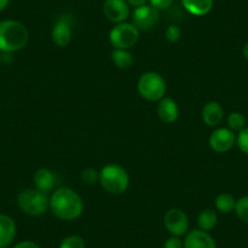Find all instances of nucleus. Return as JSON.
I'll list each match as a JSON object with an SVG mask.
<instances>
[{
  "instance_id": "f257e3e1",
  "label": "nucleus",
  "mask_w": 248,
  "mask_h": 248,
  "mask_svg": "<svg viewBox=\"0 0 248 248\" xmlns=\"http://www.w3.org/2000/svg\"><path fill=\"white\" fill-rule=\"evenodd\" d=\"M49 208L60 220L72 221L82 216L84 202L80 195L71 187H59L49 197Z\"/></svg>"
},
{
  "instance_id": "f03ea898",
  "label": "nucleus",
  "mask_w": 248,
  "mask_h": 248,
  "mask_svg": "<svg viewBox=\"0 0 248 248\" xmlns=\"http://www.w3.org/2000/svg\"><path fill=\"white\" fill-rule=\"evenodd\" d=\"M30 32L22 22L16 20L0 21V51L4 54L18 51L27 45Z\"/></svg>"
},
{
  "instance_id": "7ed1b4c3",
  "label": "nucleus",
  "mask_w": 248,
  "mask_h": 248,
  "mask_svg": "<svg viewBox=\"0 0 248 248\" xmlns=\"http://www.w3.org/2000/svg\"><path fill=\"white\" fill-rule=\"evenodd\" d=\"M100 185L111 195H122L127 191L130 184V176L127 169L117 163H109L100 170Z\"/></svg>"
},
{
  "instance_id": "20e7f679",
  "label": "nucleus",
  "mask_w": 248,
  "mask_h": 248,
  "mask_svg": "<svg viewBox=\"0 0 248 248\" xmlns=\"http://www.w3.org/2000/svg\"><path fill=\"white\" fill-rule=\"evenodd\" d=\"M166 92V80L159 73L149 71L142 73L138 79V93L146 101L158 102L159 100L163 99Z\"/></svg>"
},
{
  "instance_id": "39448f33",
  "label": "nucleus",
  "mask_w": 248,
  "mask_h": 248,
  "mask_svg": "<svg viewBox=\"0 0 248 248\" xmlns=\"http://www.w3.org/2000/svg\"><path fill=\"white\" fill-rule=\"evenodd\" d=\"M17 206L27 216L39 217L49 209V197L35 187L25 189L18 194Z\"/></svg>"
},
{
  "instance_id": "423d86ee",
  "label": "nucleus",
  "mask_w": 248,
  "mask_h": 248,
  "mask_svg": "<svg viewBox=\"0 0 248 248\" xmlns=\"http://www.w3.org/2000/svg\"><path fill=\"white\" fill-rule=\"evenodd\" d=\"M140 38V31L130 22L114 25L109 31L108 39L113 49H128L134 46Z\"/></svg>"
},
{
  "instance_id": "0eeeda50",
  "label": "nucleus",
  "mask_w": 248,
  "mask_h": 248,
  "mask_svg": "<svg viewBox=\"0 0 248 248\" xmlns=\"http://www.w3.org/2000/svg\"><path fill=\"white\" fill-rule=\"evenodd\" d=\"M161 11L155 9L150 4H145V5L138 6L133 11V25L140 31V32H149V31L154 30L159 22V17H161Z\"/></svg>"
},
{
  "instance_id": "6e6552de",
  "label": "nucleus",
  "mask_w": 248,
  "mask_h": 248,
  "mask_svg": "<svg viewBox=\"0 0 248 248\" xmlns=\"http://www.w3.org/2000/svg\"><path fill=\"white\" fill-rule=\"evenodd\" d=\"M164 228L167 229L170 236H185L189 232L190 221L189 217L180 208H170L166 212L163 218Z\"/></svg>"
},
{
  "instance_id": "1a4fd4ad",
  "label": "nucleus",
  "mask_w": 248,
  "mask_h": 248,
  "mask_svg": "<svg viewBox=\"0 0 248 248\" xmlns=\"http://www.w3.org/2000/svg\"><path fill=\"white\" fill-rule=\"evenodd\" d=\"M208 144L217 154H225L236 145V134L229 128H217L209 137Z\"/></svg>"
},
{
  "instance_id": "9d476101",
  "label": "nucleus",
  "mask_w": 248,
  "mask_h": 248,
  "mask_svg": "<svg viewBox=\"0 0 248 248\" xmlns=\"http://www.w3.org/2000/svg\"><path fill=\"white\" fill-rule=\"evenodd\" d=\"M72 18L68 15H62L57 18L51 30V39L56 46L65 47L72 40Z\"/></svg>"
},
{
  "instance_id": "9b49d317",
  "label": "nucleus",
  "mask_w": 248,
  "mask_h": 248,
  "mask_svg": "<svg viewBox=\"0 0 248 248\" xmlns=\"http://www.w3.org/2000/svg\"><path fill=\"white\" fill-rule=\"evenodd\" d=\"M104 14L109 22H125L130 15V8L127 0H105Z\"/></svg>"
},
{
  "instance_id": "f8f14e48",
  "label": "nucleus",
  "mask_w": 248,
  "mask_h": 248,
  "mask_svg": "<svg viewBox=\"0 0 248 248\" xmlns=\"http://www.w3.org/2000/svg\"><path fill=\"white\" fill-rule=\"evenodd\" d=\"M184 248H217V243L209 232L194 229L185 235Z\"/></svg>"
},
{
  "instance_id": "ddd939ff",
  "label": "nucleus",
  "mask_w": 248,
  "mask_h": 248,
  "mask_svg": "<svg viewBox=\"0 0 248 248\" xmlns=\"http://www.w3.org/2000/svg\"><path fill=\"white\" fill-rule=\"evenodd\" d=\"M17 235L16 223L10 216L0 214V248H9L15 242Z\"/></svg>"
},
{
  "instance_id": "4468645a",
  "label": "nucleus",
  "mask_w": 248,
  "mask_h": 248,
  "mask_svg": "<svg viewBox=\"0 0 248 248\" xmlns=\"http://www.w3.org/2000/svg\"><path fill=\"white\" fill-rule=\"evenodd\" d=\"M179 112L180 111H179L178 104L171 97L164 96L163 99L159 100L157 105V114L163 123H174L178 119Z\"/></svg>"
},
{
  "instance_id": "2eb2a0df",
  "label": "nucleus",
  "mask_w": 248,
  "mask_h": 248,
  "mask_svg": "<svg viewBox=\"0 0 248 248\" xmlns=\"http://www.w3.org/2000/svg\"><path fill=\"white\" fill-rule=\"evenodd\" d=\"M33 183H34L35 189L39 190L43 194H51L56 185V176L54 171L47 168L38 169L33 176Z\"/></svg>"
},
{
  "instance_id": "dca6fc26",
  "label": "nucleus",
  "mask_w": 248,
  "mask_h": 248,
  "mask_svg": "<svg viewBox=\"0 0 248 248\" xmlns=\"http://www.w3.org/2000/svg\"><path fill=\"white\" fill-rule=\"evenodd\" d=\"M201 116L206 125L212 128L218 127L224 118L223 106L218 101H208L202 107Z\"/></svg>"
},
{
  "instance_id": "f3484780",
  "label": "nucleus",
  "mask_w": 248,
  "mask_h": 248,
  "mask_svg": "<svg viewBox=\"0 0 248 248\" xmlns=\"http://www.w3.org/2000/svg\"><path fill=\"white\" fill-rule=\"evenodd\" d=\"M184 9L194 16H204L211 13L213 0H181Z\"/></svg>"
},
{
  "instance_id": "a211bd4d",
  "label": "nucleus",
  "mask_w": 248,
  "mask_h": 248,
  "mask_svg": "<svg viewBox=\"0 0 248 248\" xmlns=\"http://www.w3.org/2000/svg\"><path fill=\"white\" fill-rule=\"evenodd\" d=\"M217 224H218V214L212 208L204 209L197 217V225H199V229L207 231V232L213 230L217 226Z\"/></svg>"
},
{
  "instance_id": "6ab92c4d",
  "label": "nucleus",
  "mask_w": 248,
  "mask_h": 248,
  "mask_svg": "<svg viewBox=\"0 0 248 248\" xmlns=\"http://www.w3.org/2000/svg\"><path fill=\"white\" fill-rule=\"evenodd\" d=\"M111 59L114 65L121 70H127L134 62V57L128 49H113L111 52Z\"/></svg>"
},
{
  "instance_id": "aec40b11",
  "label": "nucleus",
  "mask_w": 248,
  "mask_h": 248,
  "mask_svg": "<svg viewBox=\"0 0 248 248\" xmlns=\"http://www.w3.org/2000/svg\"><path fill=\"white\" fill-rule=\"evenodd\" d=\"M235 204L236 200L232 195L228 194V192H221L214 200V206L216 209L220 213H231L232 211H235Z\"/></svg>"
},
{
  "instance_id": "412c9836",
  "label": "nucleus",
  "mask_w": 248,
  "mask_h": 248,
  "mask_svg": "<svg viewBox=\"0 0 248 248\" xmlns=\"http://www.w3.org/2000/svg\"><path fill=\"white\" fill-rule=\"evenodd\" d=\"M226 122H228V128L232 130L233 133L241 132L243 128L247 127L246 125V117L241 112H231L228 116Z\"/></svg>"
},
{
  "instance_id": "4be33fe9",
  "label": "nucleus",
  "mask_w": 248,
  "mask_h": 248,
  "mask_svg": "<svg viewBox=\"0 0 248 248\" xmlns=\"http://www.w3.org/2000/svg\"><path fill=\"white\" fill-rule=\"evenodd\" d=\"M235 213L242 223L248 224V196H242L236 200Z\"/></svg>"
},
{
  "instance_id": "5701e85b",
  "label": "nucleus",
  "mask_w": 248,
  "mask_h": 248,
  "mask_svg": "<svg viewBox=\"0 0 248 248\" xmlns=\"http://www.w3.org/2000/svg\"><path fill=\"white\" fill-rule=\"evenodd\" d=\"M59 248H87V245L82 236L70 235L61 241Z\"/></svg>"
},
{
  "instance_id": "b1692460",
  "label": "nucleus",
  "mask_w": 248,
  "mask_h": 248,
  "mask_svg": "<svg viewBox=\"0 0 248 248\" xmlns=\"http://www.w3.org/2000/svg\"><path fill=\"white\" fill-rule=\"evenodd\" d=\"M80 179L87 185H93L95 183H99L100 170H96L95 168H84L82 173H80Z\"/></svg>"
},
{
  "instance_id": "393cba45",
  "label": "nucleus",
  "mask_w": 248,
  "mask_h": 248,
  "mask_svg": "<svg viewBox=\"0 0 248 248\" xmlns=\"http://www.w3.org/2000/svg\"><path fill=\"white\" fill-rule=\"evenodd\" d=\"M236 145L241 152L248 156V127L243 128L241 132L237 133L236 135Z\"/></svg>"
},
{
  "instance_id": "a878e982",
  "label": "nucleus",
  "mask_w": 248,
  "mask_h": 248,
  "mask_svg": "<svg viewBox=\"0 0 248 248\" xmlns=\"http://www.w3.org/2000/svg\"><path fill=\"white\" fill-rule=\"evenodd\" d=\"M181 38V30L179 28V26L176 25H170L166 30V39L169 43H176L179 42Z\"/></svg>"
},
{
  "instance_id": "bb28decb",
  "label": "nucleus",
  "mask_w": 248,
  "mask_h": 248,
  "mask_svg": "<svg viewBox=\"0 0 248 248\" xmlns=\"http://www.w3.org/2000/svg\"><path fill=\"white\" fill-rule=\"evenodd\" d=\"M149 3L158 11H164L173 5L174 0H149Z\"/></svg>"
},
{
  "instance_id": "cd10ccee",
  "label": "nucleus",
  "mask_w": 248,
  "mask_h": 248,
  "mask_svg": "<svg viewBox=\"0 0 248 248\" xmlns=\"http://www.w3.org/2000/svg\"><path fill=\"white\" fill-rule=\"evenodd\" d=\"M163 248H184V241L178 236H170L164 241Z\"/></svg>"
},
{
  "instance_id": "c85d7f7f",
  "label": "nucleus",
  "mask_w": 248,
  "mask_h": 248,
  "mask_svg": "<svg viewBox=\"0 0 248 248\" xmlns=\"http://www.w3.org/2000/svg\"><path fill=\"white\" fill-rule=\"evenodd\" d=\"M13 248H40V246L38 245L34 241H21V242H17L16 245H14Z\"/></svg>"
},
{
  "instance_id": "c756f323",
  "label": "nucleus",
  "mask_w": 248,
  "mask_h": 248,
  "mask_svg": "<svg viewBox=\"0 0 248 248\" xmlns=\"http://www.w3.org/2000/svg\"><path fill=\"white\" fill-rule=\"evenodd\" d=\"M127 1L129 5L134 6V8H138V6L145 5V4H146L149 0H127Z\"/></svg>"
},
{
  "instance_id": "7c9ffc66",
  "label": "nucleus",
  "mask_w": 248,
  "mask_h": 248,
  "mask_svg": "<svg viewBox=\"0 0 248 248\" xmlns=\"http://www.w3.org/2000/svg\"><path fill=\"white\" fill-rule=\"evenodd\" d=\"M9 3H10V0H0V13L8 8Z\"/></svg>"
},
{
  "instance_id": "2f4dec72",
  "label": "nucleus",
  "mask_w": 248,
  "mask_h": 248,
  "mask_svg": "<svg viewBox=\"0 0 248 248\" xmlns=\"http://www.w3.org/2000/svg\"><path fill=\"white\" fill-rule=\"evenodd\" d=\"M242 54H243V57H245V59L247 60V61H248V42L246 43L245 46H243V49H242Z\"/></svg>"
},
{
  "instance_id": "473e14b6",
  "label": "nucleus",
  "mask_w": 248,
  "mask_h": 248,
  "mask_svg": "<svg viewBox=\"0 0 248 248\" xmlns=\"http://www.w3.org/2000/svg\"><path fill=\"white\" fill-rule=\"evenodd\" d=\"M3 62V54H1V51H0V63Z\"/></svg>"
}]
</instances>
